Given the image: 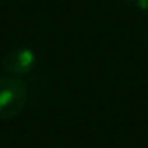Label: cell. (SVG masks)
Wrapping results in <instances>:
<instances>
[{"mask_svg": "<svg viewBox=\"0 0 148 148\" xmlns=\"http://www.w3.org/2000/svg\"><path fill=\"white\" fill-rule=\"evenodd\" d=\"M28 89L14 77L0 79V120H9L18 117L26 105Z\"/></svg>", "mask_w": 148, "mask_h": 148, "instance_id": "obj_1", "label": "cell"}, {"mask_svg": "<svg viewBox=\"0 0 148 148\" xmlns=\"http://www.w3.org/2000/svg\"><path fill=\"white\" fill-rule=\"evenodd\" d=\"M37 64V56L28 47H16L7 52L2 59V66L11 75H25L30 73Z\"/></svg>", "mask_w": 148, "mask_h": 148, "instance_id": "obj_2", "label": "cell"}]
</instances>
